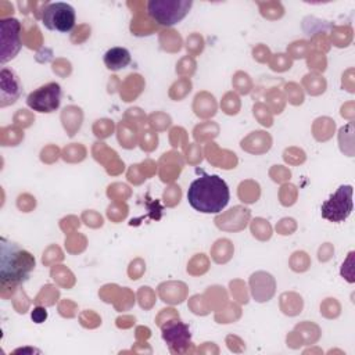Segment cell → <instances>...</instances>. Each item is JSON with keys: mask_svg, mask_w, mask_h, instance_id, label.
Listing matches in <instances>:
<instances>
[{"mask_svg": "<svg viewBox=\"0 0 355 355\" xmlns=\"http://www.w3.org/2000/svg\"><path fill=\"white\" fill-rule=\"evenodd\" d=\"M229 198V187L218 175L204 173L194 179L187 190L189 204L202 214L220 212L227 205Z\"/></svg>", "mask_w": 355, "mask_h": 355, "instance_id": "1", "label": "cell"}, {"mask_svg": "<svg viewBox=\"0 0 355 355\" xmlns=\"http://www.w3.org/2000/svg\"><path fill=\"white\" fill-rule=\"evenodd\" d=\"M35 268V258L4 237L0 239V277L3 283H22Z\"/></svg>", "mask_w": 355, "mask_h": 355, "instance_id": "2", "label": "cell"}, {"mask_svg": "<svg viewBox=\"0 0 355 355\" xmlns=\"http://www.w3.org/2000/svg\"><path fill=\"white\" fill-rule=\"evenodd\" d=\"M191 4L190 0H151L147 3V11L157 24L171 26L187 15Z\"/></svg>", "mask_w": 355, "mask_h": 355, "instance_id": "3", "label": "cell"}, {"mask_svg": "<svg viewBox=\"0 0 355 355\" xmlns=\"http://www.w3.org/2000/svg\"><path fill=\"white\" fill-rule=\"evenodd\" d=\"M352 193L354 187L351 184H341L334 194L326 200L322 207L320 212L322 216L330 222H343L345 220L354 208L352 202Z\"/></svg>", "mask_w": 355, "mask_h": 355, "instance_id": "4", "label": "cell"}, {"mask_svg": "<svg viewBox=\"0 0 355 355\" xmlns=\"http://www.w3.org/2000/svg\"><path fill=\"white\" fill-rule=\"evenodd\" d=\"M75 19L76 15L73 7L64 1L47 4L42 15V21L49 31H57L61 33L71 32L75 26Z\"/></svg>", "mask_w": 355, "mask_h": 355, "instance_id": "5", "label": "cell"}, {"mask_svg": "<svg viewBox=\"0 0 355 355\" xmlns=\"http://www.w3.org/2000/svg\"><path fill=\"white\" fill-rule=\"evenodd\" d=\"M61 94L60 85L50 82L31 92L26 97V104L37 112H53L60 107Z\"/></svg>", "mask_w": 355, "mask_h": 355, "instance_id": "6", "label": "cell"}, {"mask_svg": "<svg viewBox=\"0 0 355 355\" xmlns=\"http://www.w3.org/2000/svg\"><path fill=\"white\" fill-rule=\"evenodd\" d=\"M162 338L166 341L171 349L173 348V345H176L178 351H180L190 341V330L186 324L180 322H173L162 329Z\"/></svg>", "mask_w": 355, "mask_h": 355, "instance_id": "7", "label": "cell"}, {"mask_svg": "<svg viewBox=\"0 0 355 355\" xmlns=\"http://www.w3.org/2000/svg\"><path fill=\"white\" fill-rule=\"evenodd\" d=\"M21 93V85L18 78L12 71L3 69L1 71V105H7L8 103H14Z\"/></svg>", "mask_w": 355, "mask_h": 355, "instance_id": "8", "label": "cell"}, {"mask_svg": "<svg viewBox=\"0 0 355 355\" xmlns=\"http://www.w3.org/2000/svg\"><path fill=\"white\" fill-rule=\"evenodd\" d=\"M130 62V53L125 47H111L104 54V64L111 71H119Z\"/></svg>", "mask_w": 355, "mask_h": 355, "instance_id": "9", "label": "cell"}, {"mask_svg": "<svg viewBox=\"0 0 355 355\" xmlns=\"http://www.w3.org/2000/svg\"><path fill=\"white\" fill-rule=\"evenodd\" d=\"M31 316L35 323H43L47 319V311L42 306H36V308H33Z\"/></svg>", "mask_w": 355, "mask_h": 355, "instance_id": "10", "label": "cell"}]
</instances>
